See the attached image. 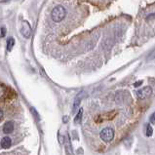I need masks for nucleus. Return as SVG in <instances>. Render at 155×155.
Instances as JSON below:
<instances>
[{
    "instance_id": "obj_3",
    "label": "nucleus",
    "mask_w": 155,
    "mask_h": 155,
    "mask_svg": "<svg viewBox=\"0 0 155 155\" xmlns=\"http://www.w3.org/2000/svg\"><path fill=\"white\" fill-rule=\"evenodd\" d=\"M151 94H152V89H151V87H149V86L144 87V88H141V89L137 91V96L140 100L147 99L148 97L151 96Z\"/></svg>"
},
{
    "instance_id": "obj_13",
    "label": "nucleus",
    "mask_w": 155,
    "mask_h": 155,
    "mask_svg": "<svg viewBox=\"0 0 155 155\" xmlns=\"http://www.w3.org/2000/svg\"><path fill=\"white\" fill-rule=\"evenodd\" d=\"M31 112L33 113V115H34V116L37 117V119H40V117H39V115H38V113H37V111L33 108V107H32V108H31Z\"/></svg>"
},
{
    "instance_id": "obj_15",
    "label": "nucleus",
    "mask_w": 155,
    "mask_h": 155,
    "mask_svg": "<svg viewBox=\"0 0 155 155\" xmlns=\"http://www.w3.org/2000/svg\"><path fill=\"white\" fill-rule=\"evenodd\" d=\"M141 84H142V81L141 80V81H138V82H136V83L134 84V86H135V87H138V86H141Z\"/></svg>"
},
{
    "instance_id": "obj_5",
    "label": "nucleus",
    "mask_w": 155,
    "mask_h": 155,
    "mask_svg": "<svg viewBox=\"0 0 155 155\" xmlns=\"http://www.w3.org/2000/svg\"><path fill=\"white\" fill-rule=\"evenodd\" d=\"M83 97H84V92L83 91L79 92V93L77 94V96L75 97L74 103H73V112L76 111V109L78 108V106L80 105L81 100H82V99H83Z\"/></svg>"
},
{
    "instance_id": "obj_14",
    "label": "nucleus",
    "mask_w": 155,
    "mask_h": 155,
    "mask_svg": "<svg viewBox=\"0 0 155 155\" xmlns=\"http://www.w3.org/2000/svg\"><path fill=\"white\" fill-rule=\"evenodd\" d=\"M59 141H60V142H61V144H64L65 140H64V137H62V135H59Z\"/></svg>"
},
{
    "instance_id": "obj_1",
    "label": "nucleus",
    "mask_w": 155,
    "mask_h": 155,
    "mask_svg": "<svg viewBox=\"0 0 155 155\" xmlns=\"http://www.w3.org/2000/svg\"><path fill=\"white\" fill-rule=\"evenodd\" d=\"M66 11L62 6H57L52 11V19L55 23H60L65 18Z\"/></svg>"
},
{
    "instance_id": "obj_2",
    "label": "nucleus",
    "mask_w": 155,
    "mask_h": 155,
    "mask_svg": "<svg viewBox=\"0 0 155 155\" xmlns=\"http://www.w3.org/2000/svg\"><path fill=\"white\" fill-rule=\"evenodd\" d=\"M100 138L105 141V142H109L113 140V138H114V130L110 127H106L102 130V132H100Z\"/></svg>"
},
{
    "instance_id": "obj_18",
    "label": "nucleus",
    "mask_w": 155,
    "mask_h": 155,
    "mask_svg": "<svg viewBox=\"0 0 155 155\" xmlns=\"http://www.w3.org/2000/svg\"><path fill=\"white\" fill-rule=\"evenodd\" d=\"M67 121H68V117L67 116H64V122L66 123Z\"/></svg>"
},
{
    "instance_id": "obj_10",
    "label": "nucleus",
    "mask_w": 155,
    "mask_h": 155,
    "mask_svg": "<svg viewBox=\"0 0 155 155\" xmlns=\"http://www.w3.org/2000/svg\"><path fill=\"white\" fill-rule=\"evenodd\" d=\"M153 134V129L151 127L150 125H147L146 126V131H145V135H146V137H151Z\"/></svg>"
},
{
    "instance_id": "obj_6",
    "label": "nucleus",
    "mask_w": 155,
    "mask_h": 155,
    "mask_svg": "<svg viewBox=\"0 0 155 155\" xmlns=\"http://www.w3.org/2000/svg\"><path fill=\"white\" fill-rule=\"evenodd\" d=\"M14 131V123L12 121H7L3 126V132L4 134H11L12 132Z\"/></svg>"
},
{
    "instance_id": "obj_17",
    "label": "nucleus",
    "mask_w": 155,
    "mask_h": 155,
    "mask_svg": "<svg viewBox=\"0 0 155 155\" xmlns=\"http://www.w3.org/2000/svg\"><path fill=\"white\" fill-rule=\"evenodd\" d=\"M154 18H155V14H150V16H148L146 19L147 20H151V19H154Z\"/></svg>"
},
{
    "instance_id": "obj_8",
    "label": "nucleus",
    "mask_w": 155,
    "mask_h": 155,
    "mask_svg": "<svg viewBox=\"0 0 155 155\" xmlns=\"http://www.w3.org/2000/svg\"><path fill=\"white\" fill-rule=\"evenodd\" d=\"M82 115H83V109L80 108V109L78 110L77 114L75 115V118H74V123H75V124H79V123L81 122Z\"/></svg>"
},
{
    "instance_id": "obj_11",
    "label": "nucleus",
    "mask_w": 155,
    "mask_h": 155,
    "mask_svg": "<svg viewBox=\"0 0 155 155\" xmlns=\"http://www.w3.org/2000/svg\"><path fill=\"white\" fill-rule=\"evenodd\" d=\"M65 141V147H66V151H68V153H71V144H70V140H69V137L67 136V141Z\"/></svg>"
},
{
    "instance_id": "obj_19",
    "label": "nucleus",
    "mask_w": 155,
    "mask_h": 155,
    "mask_svg": "<svg viewBox=\"0 0 155 155\" xmlns=\"http://www.w3.org/2000/svg\"><path fill=\"white\" fill-rule=\"evenodd\" d=\"M2 118H3V111L2 110H0V121L2 120Z\"/></svg>"
},
{
    "instance_id": "obj_4",
    "label": "nucleus",
    "mask_w": 155,
    "mask_h": 155,
    "mask_svg": "<svg viewBox=\"0 0 155 155\" xmlns=\"http://www.w3.org/2000/svg\"><path fill=\"white\" fill-rule=\"evenodd\" d=\"M21 32L24 35V37H26V38H29L31 36V27L28 22L23 21V23H22Z\"/></svg>"
},
{
    "instance_id": "obj_16",
    "label": "nucleus",
    "mask_w": 155,
    "mask_h": 155,
    "mask_svg": "<svg viewBox=\"0 0 155 155\" xmlns=\"http://www.w3.org/2000/svg\"><path fill=\"white\" fill-rule=\"evenodd\" d=\"M5 33H6V29H5L4 27H1V37L4 36Z\"/></svg>"
},
{
    "instance_id": "obj_7",
    "label": "nucleus",
    "mask_w": 155,
    "mask_h": 155,
    "mask_svg": "<svg viewBox=\"0 0 155 155\" xmlns=\"http://www.w3.org/2000/svg\"><path fill=\"white\" fill-rule=\"evenodd\" d=\"M0 144H1V147L4 148V149H7V148H10L11 145H12V140L11 138L9 137H4L1 140V142H0Z\"/></svg>"
},
{
    "instance_id": "obj_9",
    "label": "nucleus",
    "mask_w": 155,
    "mask_h": 155,
    "mask_svg": "<svg viewBox=\"0 0 155 155\" xmlns=\"http://www.w3.org/2000/svg\"><path fill=\"white\" fill-rule=\"evenodd\" d=\"M15 45V39L13 37H9L7 39V50L8 51H11L13 49V47Z\"/></svg>"
},
{
    "instance_id": "obj_12",
    "label": "nucleus",
    "mask_w": 155,
    "mask_h": 155,
    "mask_svg": "<svg viewBox=\"0 0 155 155\" xmlns=\"http://www.w3.org/2000/svg\"><path fill=\"white\" fill-rule=\"evenodd\" d=\"M149 121H150L151 124H155V111L152 113V114L150 115V117H149Z\"/></svg>"
}]
</instances>
